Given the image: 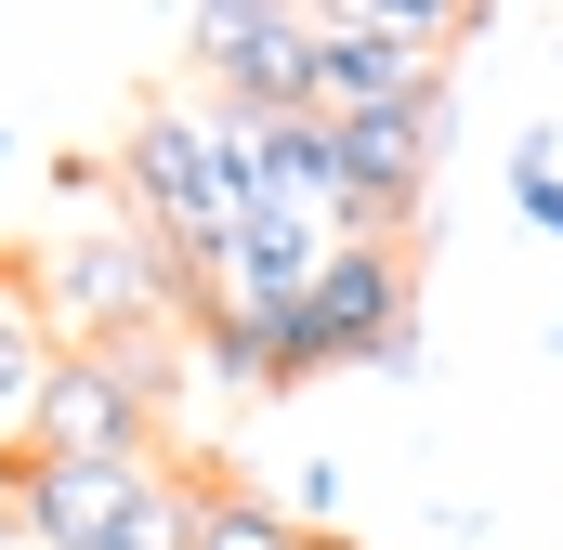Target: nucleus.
Segmentation results:
<instances>
[{
    "mask_svg": "<svg viewBox=\"0 0 563 550\" xmlns=\"http://www.w3.org/2000/svg\"><path fill=\"white\" fill-rule=\"evenodd\" d=\"M119 210H132L157 250H184V263L223 275V250L250 237V119L236 106H210V92H170V106H144L132 132H119Z\"/></svg>",
    "mask_w": 563,
    "mask_h": 550,
    "instance_id": "obj_1",
    "label": "nucleus"
},
{
    "mask_svg": "<svg viewBox=\"0 0 563 550\" xmlns=\"http://www.w3.org/2000/svg\"><path fill=\"white\" fill-rule=\"evenodd\" d=\"M341 132V210H328V237H380V250H407V223H420L432 197V144H445V92L420 106H367V119H328Z\"/></svg>",
    "mask_w": 563,
    "mask_h": 550,
    "instance_id": "obj_8",
    "label": "nucleus"
},
{
    "mask_svg": "<svg viewBox=\"0 0 563 550\" xmlns=\"http://www.w3.org/2000/svg\"><path fill=\"white\" fill-rule=\"evenodd\" d=\"M0 512L26 550H184L197 472H170V459H0Z\"/></svg>",
    "mask_w": 563,
    "mask_h": 550,
    "instance_id": "obj_3",
    "label": "nucleus"
},
{
    "mask_svg": "<svg viewBox=\"0 0 563 550\" xmlns=\"http://www.w3.org/2000/svg\"><path fill=\"white\" fill-rule=\"evenodd\" d=\"M328 250H341L328 223H288V210H250V237L223 250V275H210V288H223L236 315H301V288L328 275Z\"/></svg>",
    "mask_w": 563,
    "mask_h": 550,
    "instance_id": "obj_10",
    "label": "nucleus"
},
{
    "mask_svg": "<svg viewBox=\"0 0 563 550\" xmlns=\"http://www.w3.org/2000/svg\"><path fill=\"white\" fill-rule=\"evenodd\" d=\"M40 301H53V328H66L79 354H106V341H184V328H197L223 288H210V263L157 250L132 210H106L92 237L40 250Z\"/></svg>",
    "mask_w": 563,
    "mask_h": 550,
    "instance_id": "obj_2",
    "label": "nucleus"
},
{
    "mask_svg": "<svg viewBox=\"0 0 563 550\" xmlns=\"http://www.w3.org/2000/svg\"><path fill=\"white\" fill-rule=\"evenodd\" d=\"M170 381H184V341H106V354L66 341L13 459H170Z\"/></svg>",
    "mask_w": 563,
    "mask_h": 550,
    "instance_id": "obj_5",
    "label": "nucleus"
},
{
    "mask_svg": "<svg viewBox=\"0 0 563 550\" xmlns=\"http://www.w3.org/2000/svg\"><path fill=\"white\" fill-rule=\"evenodd\" d=\"M184 367H197V381H223V394H288L276 315H236V301H210V315L184 328Z\"/></svg>",
    "mask_w": 563,
    "mask_h": 550,
    "instance_id": "obj_13",
    "label": "nucleus"
},
{
    "mask_svg": "<svg viewBox=\"0 0 563 550\" xmlns=\"http://www.w3.org/2000/svg\"><path fill=\"white\" fill-rule=\"evenodd\" d=\"M276 367H288V381H328V367L407 381V367H420V275H407V250L341 237L328 275L301 288V315H276Z\"/></svg>",
    "mask_w": 563,
    "mask_h": 550,
    "instance_id": "obj_4",
    "label": "nucleus"
},
{
    "mask_svg": "<svg viewBox=\"0 0 563 550\" xmlns=\"http://www.w3.org/2000/svg\"><path fill=\"white\" fill-rule=\"evenodd\" d=\"M551 341H563V315H551Z\"/></svg>",
    "mask_w": 563,
    "mask_h": 550,
    "instance_id": "obj_15",
    "label": "nucleus"
},
{
    "mask_svg": "<svg viewBox=\"0 0 563 550\" xmlns=\"http://www.w3.org/2000/svg\"><path fill=\"white\" fill-rule=\"evenodd\" d=\"M472 0H380V13H314V119H367V106H420L445 92L432 40H472Z\"/></svg>",
    "mask_w": 563,
    "mask_h": 550,
    "instance_id": "obj_6",
    "label": "nucleus"
},
{
    "mask_svg": "<svg viewBox=\"0 0 563 550\" xmlns=\"http://www.w3.org/2000/svg\"><path fill=\"white\" fill-rule=\"evenodd\" d=\"M53 367H66V328H53V301H40V250H13V263H0V459L26 446Z\"/></svg>",
    "mask_w": 563,
    "mask_h": 550,
    "instance_id": "obj_9",
    "label": "nucleus"
},
{
    "mask_svg": "<svg viewBox=\"0 0 563 550\" xmlns=\"http://www.w3.org/2000/svg\"><path fill=\"white\" fill-rule=\"evenodd\" d=\"M0 157H13V144H0Z\"/></svg>",
    "mask_w": 563,
    "mask_h": 550,
    "instance_id": "obj_16",
    "label": "nucleus"
},
{
    "mask_svg": "<svg viewBox=\"0 0 563 550\" xmlns=\"http://www.w3.org/2000/svg\"><path fill=\"white\" fill-rule=\"evenodd\" d=\"M184 53H197L210 106H236V119H314V13H288V0H197Z\"/></svg>",
    "mask_w": 563,
    "mask_h": 550,
    "instance_id": "obj_7",
    "label": "nucleus"
},
{
    "mask_svg": "<svg viewBox=\"0 0 563 550\" xmlns=\"http://www.w3.org/2000/svg\"><path fill=\"white\" fill-rule=\"evenodd\" d=\"M250 197L288 223H328L341 210V132L328 119H250Z\"/></svg>",
    "mask_w": 563,
    "mask_h": 550,
    "instance_id": "obj_11",
    "label": "nucleus"
},
{
    "mask_svg": "<svg viewBox=\"0 0 563 550\" xmlns=\"http://www.w3.org/2000/svg\"><path fill=\"white\" fill-rule=\"evenodd\" d=\"M511 210L563 237V170H551V144H511Z\"/></svg>",
    "mask_w": 563,
    "mask_h": 550,
    "instance_id": "obj_14",
    "label": "nucleus"
},
{
    "mask_svg": "<svg viewBox=\"0 0 563 550\" xmlns=\"http://www.w3.org/2000/svg\"><path fill=\"white\" fill-rule=\"evenodd\" d=\"M184 550H341V538H301V512H276L263 485H236L223 459H197V525Z\"/></svg>",
    "mask_w": 563,
    "mask_h": 550,
    "instance_id": "obj_12",
    "label": "nucleus"
}]
</instances>
